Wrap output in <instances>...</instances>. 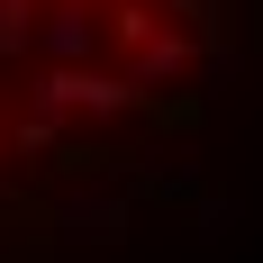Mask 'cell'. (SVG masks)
<instances>
[{"instance_id": "cell-2", "label": "cell", "mask_w": 263, "mask_h": 263, "mask_svg": "<svg viewBox=\"0 0 263 263\" xmlns=\"http://www.w3.org/2000/svg\"><path fill=\"white\" fill-rule=\"evenodd\" d=\"M27 9H36V0H0V54L27 46Z\"/></svg>"}, {"instance_id": "cell-1", "label": "cell", "mask_w": 263, "mask_h": 263, "mask_svg": "<svg viewBox=\"0 0 263 263\" xmlns=\"http://www.w3.org/2000/svg\"><path fill=\"white\" fill-rule=\"evenodd\" d=\"M27 36H36L54 64H82V54H91V18H82V0H64V9H54L46 27H27Z\"/></svg>"}]
</instances>
